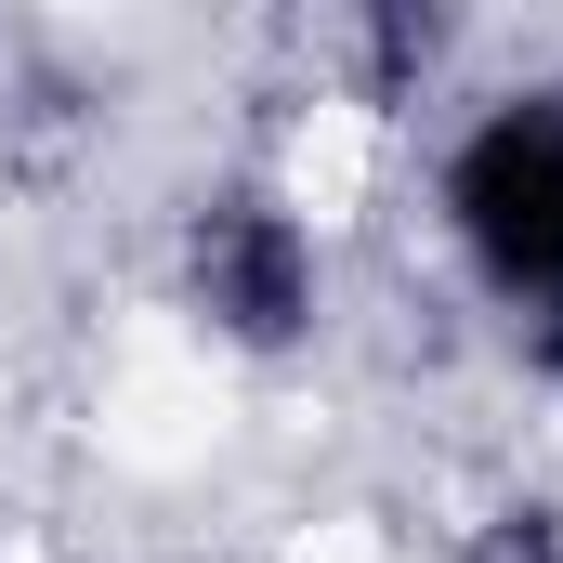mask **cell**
<instances>
[{
    "mask_svg": "<svg viewBox=\"0 0 563 563\" xmlns=\"http://www.w3.org/2000/svg\"><path fill=\"white\" fill-rule=\"evenodd\" d=\"M445 250L525 328H563V92H498L432 170Z\"/></svg>",
    "mask_w": 563,
    "mask_h": 563,
    "instance_id": "cell-1",
    "label": "cell"
},
{
    "mask_svg": "<svg viewBox=\"0 0 563 563\" xmlns=\"http://www.w3.org/2000/svg\"><path fill=\"white\" fill-rule=\"evenodd\" d=\"M184 314L223 354H301L328 328V250L276 184H223L184 210Z\"/></svg>",
    "mask_w": 563,
    "mask_h": 563,
    "instance_id": "cell-2",
    "label": "cell"
}]
</instances>
